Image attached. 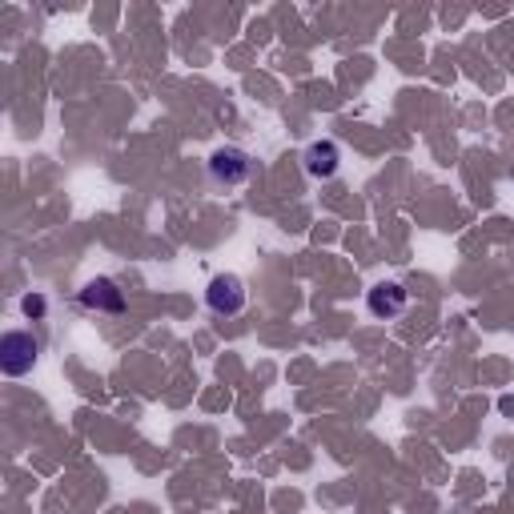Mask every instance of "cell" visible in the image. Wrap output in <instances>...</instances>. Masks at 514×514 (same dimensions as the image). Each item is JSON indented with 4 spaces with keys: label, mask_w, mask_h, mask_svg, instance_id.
I'll use <instances>...</instances> for the list:
<instances>
[{
    "label": "cell",
    "mask_w": 514,
    "mask_h": 514,
    "mask_svg": "<svg viewBox=\"0 0 514 514\" xmlns=\"http://www.w3.org/2000/svg\"><path fill=\"white\" fill-rule=\"evenodd\" d=\"M37 362H41V338H33L29 330H9L0 338V370L9 378H25Z\"/></svg>",
    "instance_id": "6da1fadb"
},
{
    "label": "cell",
    "mask_w": 514,
    "mask_h": 514,
    "mask_svg": "<svg viewBox=\"0 0 514 514\" xmlns=\"http://www.w3.org/2000/svg\"><path fill=\"white\" fill-rule=\"evenodd\" d=\"M253 173H257V161H253L245 149H237V145H225V149H217V153L209 157V181H213V185L237 189V185H245Z\"/></svg>",
    "instance_id": "7a4b0ae2"
},
{
    "label": "cell",
    "mask_w": 514,
    "mask_h": 514,
    "mask_svg": "<svg viewBox=\"0 0 514 514\" xmlns=\"http://www.w3.org/2000/svg\"><path fill=\"white\" fill-rule=\"evenodd\" d=\"M245 302H249V294H245V282H241L237 274H217V278L209 282V290H205V306H209V314H217V318L241 314Z\"/></svg>",
    "instance_id": "3957f363"
},
{
    "label": "cell",
    "mask_w": 514,
    "mask_h": 514,
    "mask_svg": "<svg viewBox=\"0 0 514 514\" xmlns=\"http://www.w3.org/2000/svg\"><path fill=\"white\" fill-rule=\"evenodd\" d=\"M77 306L81 310H89V314H109V318H117V314H125V290L113 282V278H93L81 294H77Z\"/></svg>",
    "instance_id": "277c9868"
},
{
    "label": "cell",
    "mask_w": 514,
    "mask_h": 514,
    "mask_svg": "<svg viewBox=\"0 0 514 514\" xmlns=\"http://www.w3.org/2000/svg\"><path fill=\"white\" fill-rule=\"evenodd\" d=\"M406 302H410V294H406L402 282H378V286H370V294H366L370 314L382 318V322L402 318V314H406Z\"/></svg>",
    "instance_id": "5b68a950"
},
{
    "label": "cell",
    "mask_w": 514,
    "mask_h": 514,
    "mask_svg": "<svg viewBox=\"0 0 514 514\" xmlns=\"http://www.w3.org/2000/svg\"><path fill=\"white\" fill-rule=\"evenodd\" d=\"M302 161H306V173H310L314 181H330V177L338 173V165H342V149H338L334 141H314Z\"/></svg>",
    "instance_id": "8992f818"
},
{
    "label": "cell",
    "mask_w": 514,
    "mask_h": 514,
    "mask_svg": "<svg viewBox=\"0 0 514 514\" xmlns=\"http://www.w3.org/2000/svg\"><path fill=\"white\" fill-rule=\"evenodd\" d=\"M21 310H25L29 318H45V310H49V302H45L41 294H25V298H21Z\"/></svg>",
    "instance_id": "52a82bcc"
}]
</instances>
